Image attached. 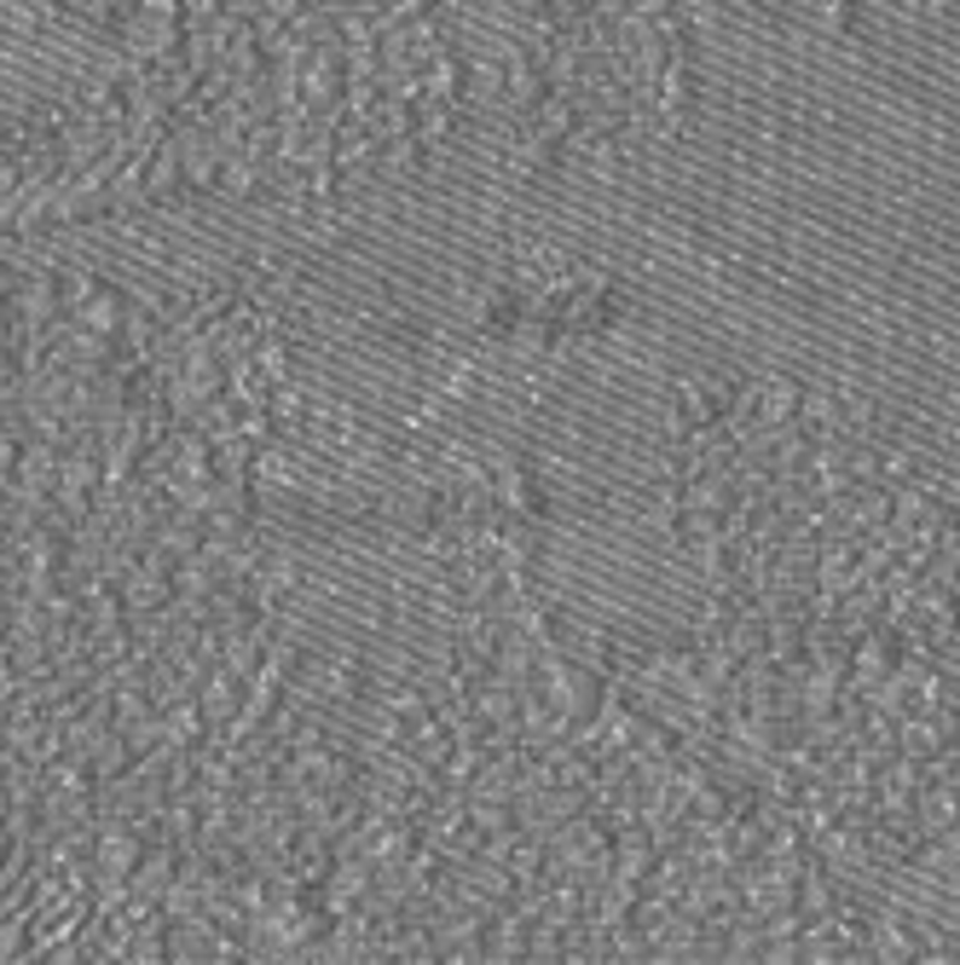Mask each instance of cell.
I'll return each mask as SVG.
<instances>
[{
    "label": "cell",
    "instance_id": "1",
    "mask_svg": "<svg viewBox=\"0 0 960 965\" xmlns=\"http://www.w3.org/2000/svg\"><path fill=\"white\" fill-rule=\"evenodd\" d=\"M798 417H805V440H833L839 422H845V400L833 388H810L798 393Z\"/></svg>",
    "mask_w": 960,
    "mask_h": 965
},
{
    "label": "cell",
    "instance_id": "2",
    "mask_svg": "<svg viewBox=\"0 0 960 965\" xmlns=\"http://www.w3.org/2000/svg\"><path fill=\"white\" fill-rule=\"evenodd\" d=\"M909 856H914V868H920V873H932V879H960V833L920 838Z\"/></svg>",
    "mask_w": 960,
    "mask_h": 965
},
{
    "label": "cell",
    "instance_id": "3",
    "mask_svg": "<svg viewBox=\"0 0 960 965\" xmlns=\"http://www.w3.org/2000/svg\"><path fill=\"white\" fill-rule=\"evenodd\" d=\"M798 393H805L798 382H781V377H775L770 388H763V417H770V422H787L793 410H798Z\"/></svg>",
    "mask_w": 960,
    "mask_h": 965
}]
</instances>
